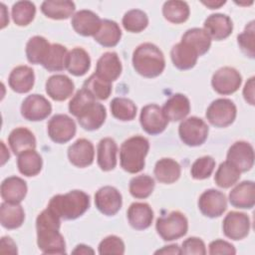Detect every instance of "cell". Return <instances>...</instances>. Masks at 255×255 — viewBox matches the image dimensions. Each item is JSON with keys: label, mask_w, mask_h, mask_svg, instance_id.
<instances>
[{"label": "cell", "mask_w": 255, "mask_h": 255, "mask_svg": "<svg viewBox=\"0 0 255 255\" xmlns=\"http://www.w3.org/2000/svg\"><path fill=\"white\" fill-rule=\"evenodd\" d=\"M61 218L50 208L43 210L36 219L37 244L44 254H65L66 243L60 233Z\"/></svg>", "instance_id": "6da1fadb"}, {"label": "cell", "mask_w": 255, "mask_h": 255, "mask_svg": "<svg viewBox=\"0 0 255 255\" xmlns=\"http://www.w3.org/2000/svg\"><path fill=\"white\" fill-rule=\"evenodd\" d=\"M90 206V196L82 190H72L65 194H57L50 199L48 208L60 218L74 220L82 216Z\"/></svg>", "instance_id": "7a4b0ae2"}, {"label": "cell", "mask_w": 255, "mask_h": 255, "mask_svg": "<svg viewBox=\"0 0 255 255\" xmlns=\"http://www.w3.org/2000/svg\"><path fill=\"white\" fill-rule=\"evenodd\" d=\"M132 66L140 76L144 78H155L163 72L165 60L157 46L151 43H143L133 51Z\"/></svg>", "instance_id": "3957f363"}, {"label": "cell", "mask_w": 255, "mask_h": 255, "mask_svg": "<svg viewBox=\"0 0 255 255\" xmlns=\"http://www.w3.org/2000/svg\"><path fill=\"white\" fill-rule=\"evenodd\" d=\"M148 149L149 142L144 136L134 135L126 139L120 149V162L123 169L129 173L141 171Z\"/></svg>", "instance_id": "277c9868"}, {"label": "cell", "mask_w": 255, "mask_h": 255, "mask_svg": "<svg viewBox=\"0 0 255 255\" xmlns=\"http://www.w3.org/2000/svg\"><path fill=\"white\" fill-rule=\"evenodd\" d=\"M155 228L164 241H172L184 236L188 230V221L184 214L172 211L167 215L157 218Z\"/></svg>", "instance_id": "5b68a950"}, {"label": "cell", "mask_w": 255, "mask_h": 255, "mask_svg": "<svg viewBox=\"0 0 255 255\" xmlns=\"http://www.w3.org/2000/svg\"><path fill=\"white\" fill-rule=\"evenodd\" d=\"M208 131L207 124L197 117L184 119L178 128L180 139L189 146H198L204 143L208 136Z\"/></svg>", "instance_id": "8992f818"}, {"label": "cell", "mask_w": 255, "mask_h": 255, "mask_svg": "<svg viewBox=\"0 0 255 255\" xmlns=\"http://www.w3.org/2000/svg\"><path fill=\"white\" fill-rule=\"evenodd\" d=\"M236 114V106L231 100L217 99L209 105L205 116L212 126L216 128H226L234 122Z\"/></svg>", "instance_id": "52a82bcc"}, {"label": "cell", "mask_w": 255, "mask_h": 255, "mask_svg": "<svg viewBox=\"0 0 255 255\" xmlns=\"http://www.w3.org/2000/svg\"><path fill=\"white\" fill-rule=\"evenodd\" d=\"M242 77L240 73L231 67L218 69L212 76L211 86L220 95H231L241 86Z\"/></svg>", "instance_id": "ba28073f"}, {"label": "cell", "mask_w": 255, "mask_h": 255, "mask_svg": "<svg viewBox=\"0 0 255 255\" xmlns=\"http://www.w3.org/2000/svg\"><path fill=\"white\" fill-rule=\"evenodd\" d=\"M48 135L56 143L71 140L76 133V124L69 116L58 114L51 118L47 125Z\"/></svg>", "instance_id": "9c48e42d"}, {"label": "cell", "mask_w": 255, "mask_h": 255, "mask_svg": "<svg viewBox=\"0 0 255 255\" xmlns=\"http://www.w3.org/2000/svg\"><path fill=\"white\" fill-rule=\"evenodd\" d=\"M139 122L142 129L151 135L161 133L168 124L161 108L155 104L146 105L141 109Z\"/></svg>", "instance_id": "30bf717a"}, {"label": "cell", "mask_w": 255, "mask_h": 255, "mask_svg": "<svg viewBox=\"0 0 255 255\" xmlns=\"http://www.w3.org/2000/svg\"><path fill=\"white\" fill-rule=\"evenodd\" d=\"M52 112L50 102L42 95L33 94L28 96L21 105V115L31 122L43 121Z\"/></svg>", "instance_id": "8fae6325"}, {"label": "cell", "mask_w": 255, "mask_h": 255, "mask_svg": "<svg viewBox=\"0 0 255 255\" xmlns=\"http://www.w3.org/2000/svg\"><path fill=\"white\" fill-rule=\"evenodd\" d=\"M198 208L204 216L210 218L221 216L227 208L225 194L212 188L205 190L199 196Z\"/></svg>", "instance_id": "7c38bea8"}, {"label": "cell", "mask_w": 255, "mask_h": 255, "mask_svg": "<svg viewBox=\"0 0 255 255\" xmlns=\"http://www.w3.org/2000/svg\"><path fill=\"white\" fill-rule=\"evenodd\" d=\"M95 204L101 213L107 216H113L122 207V194L113 186L107 185L101 187L95 194Z\"/></svg>", "instance_id": "4fadbf2b"}, {"label": "cell", "mask_w": 255, "mask_h": 255, "mask_svg": "<svg viewBox=\"0 0 255 255\" xmlns=\"http://www.w3.org/2000/svg\"><path fill=\"white\" fill-rule=\"evenodd\" d=\"M223 233L232 240L245 238L250 230V219L247 214L238 211L229 212L223 219Z\"/></svg>", "instance_id": "5bb4252c"}, {"label": "cell", "mask_w": 255, "mask_h": 255, "mask_svg": "<svg viewBox=\"0 0 255 255\" xmlns=\"http://www.w3.org/2000/svg\"><path fill=\"white\" fill-rule=\"evenodd\" d=\"M227 161L232 163L241 172L248 171L254 163L253 146L246 141H236L228 149Z\"/></svg>", "instance_id": "9a60e30c"}, {"label": "cell", "mask_w": 255, "mask_h": 255, "mask_svg": "<svg viewBox=\"0 0 255 255\" xmlns=\"http://www.w3.org/2000/svg\"><path fill=\"white\" fill-rule=\"evenodd\" d=\"M107 117L106 108L96 100L86 105L77 115L80 126L86 130H95L103 126Z\"/></svg>", "instance_id": "2e32d148"}, {"label": "cell", "mask_w": 255, "mask_h": 255, "mask_svg": "<svg viewBox=\"0 0 255 255\" xmlns=\"http://www.w3.org/2000/svg\"><path fill=\"white\" fill-rule=\"evenodd\" d=\"M95 157L93 143L87 138H79L68 148V158L77 167H87L91 165Z\"/></svg>", "instance_id": "e0dca14e"}, {"label": "cell", "mask_w": 255, "mask_h": 255, "mask_svg": "<svg viewBox=\"0 0 255 255\" xmlns=\"http://www.w3.org/2000/svg\"><path fill=\"white\" fill-rule=\"evenodd\" d=\"M102 20L100 17L91 10H80L72 17V27L79 35L88 37L95 36L100 27Z\"/></svg>", "instance_id": "ac0fdd59"}, {"label": "cell", "mask_w": 255, "mask_h": 255, "mask_svg": "<svg viewBox=\"0 0 255 255\" xmlns=\"http://www.w3.org/2000/svg\"><path fill=\"white\" fill-rule=\"evenodd\" d=\"M203 27L211 39L220 41L230 36L233 30V23L229 16L216 13L205 19Z\"/></svg>", "instance_id": "d6986e66"}, {"label": "cell", "mask_w": 255, "mask_h": 255, "mask_svg": "<svg viewBox=\"0 0 255 255\" xmlns=\"http://www.w3.org/2000/svg\"><path fill=\"white\" fill-rule=\"evenodd\" d=\"M122 70V63L118 54L115 52H106L98 60L95 74L112 83L121 76Z\"/></svg>", "instance_id": "ffe728a7"}, {"label": "cell", "mask_w": 255, "mask_h": 255, "mask_svg": "<svg viewBox=\"0 0 255 255\" xmlns=\"http://www.w3.org/2000/svg\"><path fill=\"white\" fill-rule=\"evenodd\" d=\"M229 202L236 208H252L255 204L254 182L251 180H245L235 185L229 192Z\"/></svg>", "instance_id": "44dd1931"}, {"label": "cell", "mask_w": 255, "mask_h": 255, "mask_svg": "<svg viewBox=\"0 0 255 255\" xmlns=\"http://www.w3.org/2000/svg\"><path fill=\"white\" fill-rule=\"evenodd\" d=\"M73 81L65 75H53L46 82V93L54 101H65L74 92Z\"/></svg>", "instance_id": "7402d4cb"}, {"label": "cell", "mask_w": 255, "mask_h": 255, "mask_svg": "<svg viewBox=\"0 0 255 255\" xmlns=\"http://www.w3.org/2000/svg\"><path fill=\"white\" fill-rule=\"evenodd\" d=\"M0 192L5 202L19 204L27 194L26 181L18 176H9L2 181Z\"/></svg>", "instance_id": "603a6c76"}, {"label": "cell", "mask_w": 255, "mask_h": 255, "mask_svg": "<svg viewBox=\"0 0 255 255\" xmlns=\"http://www.w3.org/2000/svg\"><path fill=\"white\" fill-rule=\"evenodd\" d=\"M167 121L178 122L184 120L190 112V103L186 96L182 94L172 95L161 108Z\"/></svg>", "instance_id": "cb8c5ba5"}, {"label": "cell", "mask_w": 255, "mask_h": 255, "mask_svg": "<svg viewBox=\"0 0 255 255\" xmlns=\"http://www.w3.org/2000/svg\"><path fill=\"white\" fill-rule=\"evenodd\" d=\"M127 215L128 223L136 230H144L148 228L153 219V211L145 202L131 203L128 209Z\"/></svg>", "instance_id": "d4e9b609"}, {"label": "cell", "mask_w": 255, "mask_h": 255, "mask_svg": "<svg viewBox=\"0 0 255 255\" xmlns=\"http://www.w3.org/2000/svg\"><path fill=\"white\" fill-rule=\"evenodd\" d=\"M34 71L28 66H18L14 68L8 78L9 87L18 94L30 92L34 86Z\"/></svg>", "instance_id": "484cf974"}, {"label": "cell", "mask_w": 255, "mask_h": 255, "mask_svg": "<svg viewBox=\"0 0 255 255\" xmlns=\"http://www.w3.org/2000/svg\"><path fill=\"white\" fill-rule=\"evenodd\" d=\"M199 55L185 42L180 41L175 44L170 51V58L174 65L179 70H189L193 68L197 62Z\"/></svg>", "instance_id": "4316f807"}, {"label": "cell", "mask_w": 255, "mask_h": 255, "mask_svg": "<svg viewBox=\"0 0 255 255\" xmlns=\"http://www.w3.org/2000/svg\"><path fill=\"white\" fill-rule=\"evenodd\" d=\"M118 145L112 137H104L98 143L97 161L99 167L104 171L113 170L117 165Z\"/></svg>", "instance_id": "83f0119b"}, {"label": "cell", "mask_w": 255, "mask_h": 255, "mask_svg": "<svg viewBox=\"0 0 255 255\" xmlns=\"http://www.w3.org/2000/svg\"><path fill=\"white\" fill-rule=\"evenodd\" d=\"M8 143L14 154H20L21 152L28 149H35L36 138L33 132L26 128H14L9 136Z\"/></svg>", "instance_id": "f1b7e54d"}, {"label": "cell", "mask_w": 255, "mask_h": 255, "mask_svg": "<svg viewBox=\"0 0 255 255\" xmlns=\"http://www.w3.org/2000/svg\"><path fill=\"white\" fill-rule=\"evenodd\" d=\"M91 67L89 54L80 47H76L68 52L66 59V69L76 77L84 76Z\"/></svg>", "instance_id": "f546056e"}, {"label": "cell", "mask_w": 255, "mask_h": 255, "mask_svg": "<svg viewBox=\"0 0 255 255\" xmlns=\"http://www.w3.org/2000/svg\"><path fill=\"white\" fill-rule=\"evenodd\" d=\"M25 219V212L20 204L2 202L0 206V222L6 229L19 228Z\"/></svg>", "instance_id": "4dcf8cb0"}, {"label": "cell", "mask_w": 255, "mask_h": 255, "mask_svg": "<svg viewBox=\"0 0 255 255\" xmlns=\"http://www.w3.org/2000/svg\"><path fill=\"white\" fill-rule=\"evenodd\" d=\"M75 3L68 0H48L41 5L42 13L54 20L68 19L75 11Z\"/></svg>", "instance_id": "1f68e13d"}, {"label": "cell", "mask_w": 255, "mask_h": 255, "mask_svg": "<svg viewBox=\"0 0 255 255\" xmlns=\"http://www.w3.org/2000/svg\"><path fill=\"white\" fill-rule=\"evenodd\" d=\"M155 178L165 184H170L175 182L181 173L180 165L177 161L172 158H161L159 159L154 166L153 170Z\"/></svg>", "instance_id": "d6a6232c"}, {"label": "cell", "mask_w": 255, "mask_h": 255, "mask_svg": "<svg viewBox=\"0 0 255 255\" xmlns=\"http://www.w3.org/2000/svg\"><path fill=\"white\" fill-rule=\"evenodd\" d=\"M122 38V31L117 22L112 20H102L98 33L94 36L96 42L100 45L111 48L115 47Z\"/></svg>", "instance_id": "836d02e7"}, {"label": "cell", "mask_w": 255, "mask_h": 255, "mask_svg": "<svg viewBox=\"0 0 255 255\" xmlns=\"http://www.w3.org/2000/svg\"><path fill=\"white\" fill-rule=\"evenodd\" d=\"M42 165V157L35 149H28L18 154L17 166L20 173L25 176L37 175L41 171Z\"/></svg>", "instance_id": "e575fe53"}, {"label": "cell", "mask_w": 255, "mask_h": 255, "mask_svg": "<svg viewBox=\"0 0 255 255\" xmlns=\"http://www.w3.org/2000/svg\"><path fill=\"white\" fill-rule=\"evenodd\" d=\"M51 45L48 40L42 36H34L26 44V57L31 64H41L46 59Z\"/></svg>", "instance_id": "d590c367"}, {"label": "cell", "mask_w": 255, "mask_h": 255, "mask_svg": "<svg viewBox=\"0 0 255 255\" xmlns=\"http://www.w3.org/2000/svg\"><path fill=\"white\" fill-rule=\"evenodd\" d=\"M181 41L194 48L199 56L204 55L211 46V38L205 30L201 28H192L187 30L183 34Z\"/></svg>", "instance_id": "8d00e7d4"}, {"label": "cell", "mask_w": 255, "mask_h": 255, "mask_svg": "<svg viewBox=\"0 0 255 255\" xmlns=\"http://www.w3.org/2000/svg\"><path fill=\"white\" fill-rule=\"evenodd\" d=\"M162 14L168 22L181 24L189 17V6L184 1H166L162 6Z\"/></svg>", "instance_id": "74e56055"}, {"label": "cell", "mask_w": 255, "mask_h": 255, "mask_svg": "<svg viewBox=\"0 0 255 255\" xmlns=\"http://www.w3.org/2000/svg\"><path fill=\"white\" fill-rule=\"evenodd\" d=\"M67 48L61 44H52L50 51L42 63V66L49 72H61L66 69Z\"/></svg>", "instance_id": "f35d334b"}, {"label": "cell", "mask_w": 255, "mask_h": 255, "mask_svg": "<svg viewBox=\"0 0 255 255\" xmlns=\"http://www.w3.org/2000/svg\"><path fill=\"white\" fill-rule=\"evenodd\" d=\"M240 173L241 171L237 167L225 160L224 162H221L217 168L214 175V181L216 185L221 188H229L239 180Z\"/></svg>", "instance_id": "ab89813d"}, {"label": "cell", "mask_w": 255, "mask_h": 255, "mask_svg": "<svg viewBox=\"0 0 255 255\" xmlns=\"http://www.w3.org/2000/svg\"><path fill=\"white\" fill-rule=\"evenodd\" d=\"M110 108L114 118L123 122L132 121L136 115V107L134 103L127 98L113 99Z\"/></svg>", "instance_id": "60d3db41"}, {"label": "cell", "mask_w": 255, "mask_h": 255, "mask_svg": "<svg viewBox=\"0 0 255 255\" xmlns=\"http://www.w3.org/2000/svg\"><path fill=\"white\" fill-rule=\"evenodd\" d=\"M154 184L153 178L147 174L134 176L129 181V193L134 198L144 199L152 193Z\"/></svg>", "instance_id": "b9f144b4"}, {"label": "cell", "mask_w": 255, "mask_h": 255, "mask_svg": "<svg viewBox=\"0 0 255 255\" xmlns=\"http://www.w3.org/2000/svg\"><path fill=\"white\" fill-rule=\"evenodd\" d=\"M36 6L30 1H18L12 6V19L18 26L29 25L35 17Z\"/></svg>", "instance_id": "7bdbcfd3"}, {"label": "cell", "mask_w": 255, "mask_h": 255, "mask_svg": "<svg viewBox=\"0 0 255 255\" xmlns=\"http://www.w3.org/2000/svg\"><path fill=\"white\" fill-rule=\"evenodd\" d=\"M83 88L89 91L95 99L102 101L107 100L112 93V83L100 78L95 73L84 82Z\"/></svg>", "instance_id": "ee69618b"}, {"label": "cell", "mask_w": 255, "mask_h": 255, "mask_svg": "<svg viewBox=\"0 0 255 255\" xmlns=\"http://www.w3.org/2000/svg\"><path fill=\"white\" fill-rule=\"evenodd\" d=\"M124 28L130 33H139L148 25L147 15L139 9H131L123 17Z\"/></svg>", "instance_id": "f6af8a7d"}, {"label": "cell", "mask_w": 255, "mask_h": 255, "mask_svg": "<svg viewBox=\"0 0 255 255\" xmlns=\"http://www.w3.org/2000/svg\"><path fill=\"white\" fill-rule=\"evenodd\" d=\"M214 167H215V160L211 156L205 155L197 158L192 163L190 173L194 179L201 180V179L208 178L212 174Z\"/></svg>", "instance_id": "bcb514c9"}, {"label": "cell", "mask_w": 255, "mask_h": 255, "mask_svg": "<svg viewBox=\"0 0 255 255\" xmlns=\"http://www.w3.org/2000/svg\"><path fill=\"white\" fill-rule=\"evenodd\" d=\"M254 40H255L254 21H251L249 24H247V26L245 27V30L237 36V42L241 51L251 59H253L255 56Z\"/></svg>", "instance_id": "7dc6e473"}, {"label": "cell", "mask_w": 255, "mask_h": 255, "mask_svg": "<svg viewBox=\"0 0 255 255\" xmlns=\"http://www.w3.org/2000/svg\"><path fill=\"white\" fill-rule=\"evenodd\" d=\"M99 253L100 254H124L125 243L120 237L116 235L107 236L99 244Z\"/></svg>", "instance_id": "c3c4849f"}, {"label": "cell", "mask_w": 255, "mask_h": 255, "mask_svg": "<svg viewBox=\"0 0 255 255\" xmlns=\"http://www.w3.org/2000/svg\"><path fill=\"white\" fill-rule=\"evenodd\" d=\"M181 254L204 255V254H206L205 244L198 237H189L182 242Z\"/></svg>", "instance_id": "681fc988"}, {"label": "cell", "mask_w": 255, "mask_h": 255, "mask_svg": "<svg viewBox=\"0 0 255 255\" xmlns=\"http://www.w3.org/2000/svg\"><path fill=\"white\" fill-rule=\"evenodd\" d=\"M209 254L211 255H216V254H235L236 250L234 246L222 239H217L209 244Z\"/></svg>", "instance_id": "f907efd6"}, {"label": "cell", "mask_w": 255, "mask_h": 255, "mask_svg": "<svg viewBox=\"0 0 255 255\" xmlns=\"http://www.w3.org/2000/svg\"><path fill=\"white\" fill-rule=\"evenodd\" d=\"M254 77H251L245 84L243 89V97L251 106L254 105Z\"/></svg>", "instance_id": "816d5d0a"}, {"label": "cell", "mask_w": 255, "mask_h": 255, "mask_svg": "<svg viewBox=\"0 0 255 255\" xmlns=\"http://www.w3.org/2000/svg\"><path fill=\"white\" fill-rule=\"evenodd\" d=\"M1 253L17 254V246L10 237L1 238Z\"/></svg>", "instance_id": "f5cc1de1"}, {"label": "cell", "mask_w": 255, "mask_h": 255, "mask_svg": "<svg viewBox=\"0 0 255 255\" xmlns=\"http://www.w3.org/2000/svg\"><path fill=\"white\" fill-rule=\"evenodd\" d=\"M155 254H172L178 255L181 254V249L178 247L177 244H172L168 246H163L161 249L155 251Z\"/></svg>", "instance_id": "db71d44e"}, {"label": "cell", "mask_w": 255, "mask_h": 255, "mask_svg": "<svg viewBox=\"0 0 255 255\" xmlns=\"http://www.w3.org/2000/svg\"><path fill=\"white\" fill-rule=\"evenodd\" d=\"M72 253L73 254H84V255H87V254H94L95 251L90 246H87L85 244H79L72 251Z\"/></svg>", "instance_id": "11a10c76"}, {"label": "cell", "mask_w": 255, "mask_h": 255, "mask_svg": "<svg viewBox=\"0 0 255 255\" xmlns=\"http://www.w3.org/2000/svg\"><path fill=\"white\" fill-rule=\"evenodd\" d=\"M226 3V1H214V0H210V1H202V4L207 6L209 9H218L220 8L222 5H224Z\"/></svg>", "instance_id": "9f6ffc18"}, {"label": "cell", "mask_w": 255, "mask_h": 255, "mask_svg": "<svg viewBox=\"0 0 255 255\" xmlns=\"http://www.w3.org/2000/svg\"><path fill=\"white\" fill-rule=\"evenodd\" d=\"M1 13H2V24H1V28L3 29L8 23H9V17H7L8 15L6 14V7L3 3H1Z\"/></svg>", "instance_id": "6f0895ef"}, {"label": "cell", "mask_w": 255, "mask_h": 255, "mask_svg": "<svg viewBox=\"0 0 255 255\" xmlns=\"http://www.w3.org/2000/svg\"><path fill=\"white\" fill-rule=\"evenodd\" d=\"M1 146H2V161H1V164L3 165L5 163V161L8 160V158L10 157V154H9V152H6L7 150H6V147H5L3 141H1Z\"/></svg>", "instance_id": "680465c9"}]
</instances>
